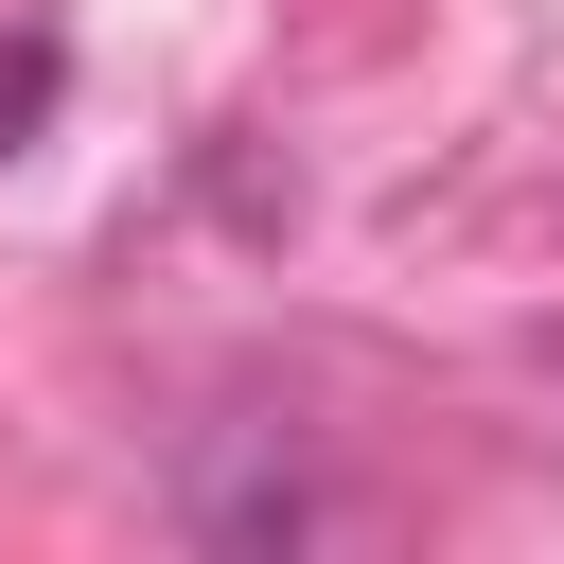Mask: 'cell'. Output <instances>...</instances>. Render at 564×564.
<instances>
[{
  "label": "cell",
  "instance_id": "obj_1",
  "mask_svg": "<svg viewBox=\"0 0 564 564\" xmlns=\"http://www.w3.org/2000/svg\"><path fill=\"white\" fill-rule=\"evenodd\" d=\"M35 106H53V53H35V35H18V53H0V141H18V123H35Z\"/></svg>",
  "mask_w": 564,
  "mask_h": 564
}]
</instances>
